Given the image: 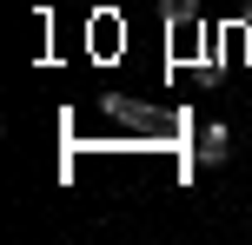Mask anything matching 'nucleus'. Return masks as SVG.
Here are the masks:
<instances>
[{
    "mask_svg": "<svg viewBox=\"0 0 252 245\" xmlns=\"http://www.w3.org/2000/svg\"><path fill=\"white\" fill-rule=\"evenodd\" d=\"M226 153H232V133L226 126H206L199 133V166H226Z\"/></svg>",
    "mask_w": 252,
    "mask_h": 245,
    "instance_id": "nucleus-1",
    "label": "nucleus"
},
{
    "mask_svg": "<svg viewBox=\"0 0 252 245\" xmlns=\"http://www.w3.org/2000/svg\"><path fill=\"white\" fill-rule=\"evenodd\" d=\"M159 13H166V20H192V13H199V0H159Z\"/></svg>",
    "mask_w": 252,
    "mask_h": 245,
    "instance_id": "nucleus-3",
    "label": "nucleus"
},
{
    "mask_svg": "<svg viewBox=\"0 0 252 245\" xmlns=\"http://www.w3.org/2000/svg\"><path fill=\"white\" fill-rule=\"evenodd\" d=\"M106 113H113V119H126V126H146V113H139L133 100H120V93H113V100H106Z\"/></svg>",
    "mask_w": 252,
    "mask_h": 245,
    "instance_id": "nucleus-2",
    "label": "nucleus"
}]
</instances>
